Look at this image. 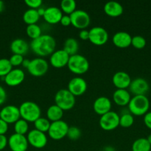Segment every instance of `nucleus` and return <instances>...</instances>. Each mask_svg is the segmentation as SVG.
<instances>
[{
    "label": "nucleus",
    "instance_id": "f257e3e1",
    "mask_svg": "<svg viewBox=\"0 0 151 151\" xmlns=\"http://www.w3.org/2000/svg\"><path fill=\"white\" fill-rule=\"evenodd\" d=\"M56 45L55 38L52 35L46 34L32 40L30 43V48L34 53L44 57L51 55L55 51Z\"/></svg>",
    "mask_w": 151,
    "mask_h": 151
},
{
    "label": "nucleus",
    "instance_id": "f03ea898",
    "mask_svg": "<svg viewBox=\"0 0 151 151\" xmlns=\"http://www.w3.org/2000/svg\"><path fill=\"white\" fill-rule=\"evenodd\" d=\"M150 108V100L146 95H135L130 99L128 109L130 114L136 116L146 114Z\"/></svg>",
    "mask_w": 151,
    "mask_h": 151
},
{
    "label": "nucleus",
    "instance_id": "7ed1b4c3",
    "mask_svg": "<svg viewBox=\"0 0 151 151\" xmlns=\"http://www.w3.org/2000/svg\"><path fill=\"white\" fill-rule=\"evenodd\" d=\"M19 112L22 119L28 122H34L41 117V109L38 104L33 101H25L19 106Z\"/></svg>",
    "mask_w": 151,
    "mask_h": 151
},
{
    "label": "nucleus",
    "instance_id": "20e7f679",
    "mask_svg": "<svg viewBox=\"0 0 151 151\" xmlns=\"http://www.w3.org/2000/svg\"><path fill=\"white\" fill-rule=\"evenodd\" d=\"M55 103L56 106L63 111L70 110L76 104V97L68 89H59L55 94Z\"/></svg>",
    "mask_w": 151,
    "mask_h": 151
},
{
    "label": "nucleus",
    "instance_id": "39448f33",
    "mask_svg": "<svg viewBox=\"0 0 151 151\" xmlns=\"http://www.w3.org/2000/svg\"><path fill=\"white\" fill-rule=\"evenodd\" d=\"M68 67L71 72L76 75H83L88 71L90 63L84 56L76 54L70 56Z\"/></svg>",
    "mask_w": 151,
    "mask_h": 151
},
{
    "label": "nucleus",
    "instance_id": "423d86ee",
    "mask_svg": "<svg viewBox=\"0 0 151 151\" xmlns=\"http://www.w3.org/2000/svg\"><path fill=\"white\" fill-rule=\"evenodd\" d=\"M119 118L120 116L116 112L110 111L101 116L99 119V125L105 131H113L119 126Z\"/></svg>",
    "mask_w": 151,
    "mask_h": 151
},
{
    "label": "nucleus",
    "instance_id": "0eeeda50",
    "mask_svg": "<svg viewBox=\"0 0 151 151\" xmlns=\"http://www.w3.org/2000/svg\"><path fill=\"white\" fill-rule=\"evenodd\" d=\"M69 125L63 120L56 121L50 124L48 131V136L54 140H60L67 137Z\"/></svg>",
    "mask_w": 151,
    "mask_h": 151
},
{
    "label": "nucleus",
    "instance_id": "6e6552de",
    "mask_svg": "<svg viewBox=\"0 0 151 151\" xmlns=\"http://www.w3.org/2000/svg\"><path fill=\"white\" fill-rule=\"evenodd\" d=\"M49 65L46 60L41 58H36L30 61L29 66L27 68L31 75L34 77H41L47 73Z\"/></svg>",
    "mask_w": 151,
    "mask_h": 151
},
{
    "label": "nucleus",
    "instance_id": "1a4fd4ad",
    "mask_svg": "<svg viewBox=\"0 0 151 151\" xmlns=\"http://www.w3.org/2000/svg\"><path fill=\"white\" fill-rule=\"evenodd\" d=\"M71 24L76 28L84 29L90 23V17L88 13L83 10H76L70 15Z\"/></svg>",
    "mask_w": 151,
    "mask_h": 151
},
{
    "label": "nucleus",
    "instance_id": "9d476101",
    "mask_svg": "<svg viewBox=\"0 0 151 151\" xmlns=\"http://www.w3.org/2000/svg\"><path fill=\"white\" fill-rule=\"evenodd\" d=\"M108 38L107 31L102 27H94L89 30V41L94 45H104L107 42Z\"/></svg>",
    "mask_w": 151,
    "mask_h": 151
},
{
    "label": "nucleus",
    "instance_id": "9b49d317",
    "mask_svg": "<svg viewBox=\"0 0 151 151\" xmlns=\"http://www.w3.org/2000/svg\"><path fill=\"white\" fill-rule=\"evenodd\" d=\"M28 143L37 149L43 148L47 143V137L44 133L36 129H33L28 132L27 136Z\"/></svg>",
    "mask_w": 151,
    "mask_h": 151
},
{
    "label": "nucleus",
    "instance_id": "f8f14e48",
    "mask_svg": "<svg viewBox=\"0 0 151 151\" xmlns=\"http://www.w3.org/2000/svg\"><path fill=\"white\" fill-rule=\"evenodd\" d=\"M19 109L13 105H8L4 106L0 111V119L4 120L7 124L15 123L20 119Z\"/></svg>",
    "mask_w": 151,
    "mask_h": 151
},
{
    "label": "nucleus",
    "instance_id": "ddd939ff",
    "mask_svg": "<svg viewBox=\"0 0 151 151\" xmlns=\"http://www.w3.org/2000/svg\"><path fill=\"white\" fill-rule=\"evenodd\" d=\"M28 145V139L25 135L13 134L8 139V146L11 151H27Z\"/></svg>",
    "mask_w": 151,
    "mask_h": 151
},
{
    "label": "nucleus",
    "instance_id": "4468645a",
    "mask_svg": "<svg viewBox=\"0 0 151 151\" xmlns=\"http://www.w3.org/2000/svg\"><path fill=\"white\" fill-rule=\"evenodd\" d=\"M68 89L75 97H78L85 93L87 89V83L85 80L80 77L72 78L68 84Z\"/></svg>",
    "mask_w": 151,
    "mask_h": 151
},
{
    "label": "nucleus",
    "instance_id": "2eb2a0df",
    "mask_svg": "<svg viewBox=\"0 0 151 151\" xmlns=\"http://www.w3.org/2000/svg\"><path fill=\"white\" fill-rule=\"evenodd\" d=\"M70 55L63 50H58L53 52L50 58V63L53 67L62 68L68 66Z\"/></svg>",
    "mask_w": 151,
    "mask_h": 151
},
{
    "label": "nucleus",
    "instance_id": "dca6fc26",
    "mask_svg": "<svg viewBox=\"0 0 151 151\" xmlns=\"http://www.w3.org/2000/svg\"><path fill=\"white\" fill-rule=\"evenodd\" d=\"M150 88L149 83L142 78H137L130 83L129 89L132 94L135 95H145Z\"/></svg>",
    "mask_w": 151,
    "mask_h": 151
},
{
    "label": "nucleus",
    "instance_id": "f3484780",
    "mask_svg": "<svg viewBox=\"0 0 151 151\" xmlns=\"http://www.w3.org/2000/svg\"><path fill=\"white\" fill-rule=\"evenodd\" d=\"M25 78V74L21 69H13L5 77L4 81L9 86H16L22 83Z\"/></svg>",
    "mask_w": 151,
    "mask_h": 151
},
{
    "label": "nucleus",
    "instance_id": "a211bd4d",
    "mask_svg": "<svg viewBox=\"0 0 151 151\" xmlns=\"http://www.w3.org/2000/svg\"><path fill=\"white\" fill-rule=\"evenodd\" d=\"M93 107V110L97 114L102 116L107 112L110 111L112 103L108 97L102 96L95 100Z\"/></svg>",
    "mask_w": 151,
    "mask_h": 151
},
{
    "label": "nucleus",
    "instance_id": "6ab92c4d",
    "mask_svg": "<svg viewBox=\"0 0 151 151\" xmlns=\"http://www.w3.org/2000/svg\"><path fill=\"white\" fill-rule=\"evenodd\" d=\"M112 81L117 88L126 89L127 88H129L132 80L128 73L124 71H118L113 75Z\"/></svg>",
    "mask_w": 151,
    "mask_h": 151
},
{
    "label": "nucleus",
    "instance_id": "aec40b11",
    "mask_svg": "<svg viewBox=\"0 0 151 151\" xmlns=\"http://www.w3.org/2000/svg\"><path fill=\"white\" fill-rule=\"evenodd\" d=\"M63 13L60 8L56 6H51L45 9L43 18L47 23L55 24L60 22Z\"/></svg>",
    "mask_w": 151,
    "mask_h": 151
},
{
    "label": "nucleus",
    "instance_id": "412c9836",
    "mask_svg": "<svg viewBox=\"0 0 151 151\" xmlns=\"http://www.w3.org/2000/svg\"><path fill=\"white\" fill-rule=\"evenodd\" d=\"M112 41L115 47L118 48H127L131 45L132 36L128 32L119 31L114 34Z\"/></svg>",
    "mask_w": 151,
    "mask_h": 151
},
{
    "label": "nucleus",
    "instance_id": "4be33fe9",
    "mask_svg": "<svg viewBox=\"0 0 151 151\" xmlns=\"http://www.w3.org/2000/svg\"><path fill=\"white\" fill-rule=\"evenodd\" d=\"M104 11L110 17H118L124 12L123 6L115 1H107L104 6Z\"/></svg>",
    "mask_w": 151,
    "mask_h": 151
},
{
    "label": "nucleus",
    "instance_id": "5701e85b",
    "mask_svg": "<svg viewBox=\"0 0 151 151\" xmlns=\"http://www.w3.org/2000/svg\"><path fill=\"white\" fill-rule=\"evenodd\" d=\"M114 103L119 106H125L130 103L131 96L127 89L117 88L113 94Z\"/></svg>",
    "mask_w": 151,
    "mask_h": 151
},
{
    "label": "nucleus",
    "instance_id": "b1692460",
    "mask_svg": "<svg viewBox=\"0 0 151 151\" xmlns=\"http://www.w3.org/2000/svg\"><path fill=\"white\" fill-rule=\"evenodd\" d=\"M10 50L13 54L24 55L29 50V46L27 41L22 38L14 39L10 44Z\"/></svg>",
    "mask_w": 151,
    "mask_h": 151
},
{
    "label": "nucleus",
    "instance_id": "393cba45",
    "mask_svg": "<svg viewBox=\"0 0 151 151\" xmlns=\"http://www.w3.org/2000/svg\"><path fill=\"white\" fill-rule=\"evenodd\" d=\"M64 111L59 106L55 105L49 106L47 110V117L49 121L56 122V121L62 120V118L63 117Z\"/></svg>",
    "mask_w": 151,
    "mask_h": 151
},
{
    "label": "nucleus",
    "instance_id": "a878e982",
    "mask_svg": "<svg viewBox=\"0 0 151 151\" xmlns=\"http://www.w3.org/2000/svg\"><path fill=\"white\" fill-rule=\"evenodd\" d=\"M78 41L74 38H68L65 40L63 45V50L69 55L70 56L77 54L78 50Z\"/></svg>",
    "mask_w": 151,
    "mask_h": 151
},
{
    "label": "nucleus",
    "instance_id": "bb28decb",
    "mask_svg": "<svg viewBox=\"0 0 151 151\" xmlns=\"http://www.w3.org/2000/svg\"><path fill=\"white\" fill-rule=\"evenodd\" d=\"M22 19L28 25L33 24H36V22L39 20L40 16L38 15L37 10L29 8L24 13Z\"/></svg>",
    "mask_w": 151,
    "mask_h": 151
},
{
    "label": "nucleus",
    "instance_id": "cd10ccee",
    "mask_svg": "<svg viewBox=\"0 0 151 151\" xmlns=\"http://www.w3.org/2000/svg\"><path fill=\"white\" fill-rule=\"evenodd\" d=\"M132 151H150L151 145L147 138H139L132 144Z\"/></svg>",
    "mask_w": 151,
    "mask_h": 151
},
{
    "label": "nucleus",
    "instance_id": "c85d7f7f",
    "mask_svg": "<svg viewBox=\"0 0 151 151\" xmlns=\"http://www.w3.org/2000/svg\"><path fill=\"white\" fill-rule=\"evenodd\" d=\"M61 10L62 13L66 15H70L76 10V2L74 0H62L60 3Z\"/></svg>",
    "mask_w": 151,
    "mask_h": 151
},
{
    "label": "nucleus",
    "instance_id": "c756f323",
    "mask_svg": "<svg viewBox=\"0 0 151 151\" xmlns=\"http://www.w3.org/2000/svg\"><path fill=\"white\" fill-rule=\"evenodd\" d=\"M29 130V125L26 120L23 119H19L14 123L15 134L25 135Z\"/></svg>",
    "mask_w": 151,
    "mask_h": 151
},
{
    "label": "nucleus",
    "instance_id": "7c9ffc66",
    "mask_svg": "<svg viewBox=\"0 0 151 151\" xmlns=\"http://www.w3.org/2000/svg\"><path fill=\"white\" fill-rule=\"evenodd\" d=\"M50 124L51 123L50 121L46 118L39 117L34 122V126H35V129L45 134L46 132H48Z\"/></svg>",
    "mask_w": 151,
    "mask_h": 151
},
{
    "label": "nucleus",
    "instance_id": "2f4dec72",
    "mask_svg": "<svg viewBox=\"0 0 151 151\" xmlns=\"http://www.w3.org/2000/svg\"><path fill=\"white\" fill-rule=\"evenodd\" d=\"M26 33L32 40L36 39L41 35V27L36 24H29L26 27Z\"/></svg>",
    "mask_w": 151,
    "mask_h": 151
},
{
    "label": "nucleus",
    "instance_id": "473e14b6",
    "mask_svg": "<svg viewBox=\"0 0 151 151\" xmlns=\"http://www.w3.org/2000/svg\"><path fill=\"white\" fill-rule=\"evenodd\" d=\"M134 123V117L129 112L121 114L119 118V125L122 128H130Z\"/></svg>",
    "mask_w": 151,
    "mask_h": 151
},
{
    "label": "nucleus",
    "instance_id": "72a5a7b5",
    "mask_svg": "<svg viewBox=\"0 0 151 151\" xmlns=\"http://www.w3.org/2000/svg\"><path fill=\"white\" fill-rule=\"evenodd\" d=\"M12 69H13V66H12L9 59H0V77L4 78Z\"/></svg>",
    "mask_w": 151,
    "mask_h": 151
},
{
    "label": "nucleus",
    "instance_id": "f704fd0d",
    "mask_svg": "<svg viewBox=\"0 0 151 151\" xmlns=\"http://www.w3.org/2000/svg\"><path fill=\"white\" fill-rule=\"evenodd\" d=\"M146 39L142 35H138L132 37L131 45H133V47L136 49H138V50L143 49L146 46Z\"/></svg>",
    "mask_w": 151,
    "mask_h": 151
},
{
    "label": "nucleus",
    "instance_id": "c9c22d12",
    "mask_svg": "<svg viewBox=\"0 0 151 151\" xmlns=\"http://www.w3.org/2000/svg\"><path fill=\"white\" fill-rule=\"evenodd\" d=\"M81 131L80 130V128H78V127L76 126H71L69 127V129H68V134H67V137L71 140H77L81 137Z\"/></svg>",
    "mask_w": 151,
    "mask_h": 151
},
{
    "label": "nucleus",
    "instance_id": "e433bc0d",
    "mask_svg": "<svg viewBox=\"0 0 151 151\" xmlns=\"http://www.w3.org/2000/svg\"><path fill=\"white\" fill-rule=\"evenodd\" d=\"M9 60H10L12 66H19L22 64L24 58L23 55H21L13 54L9 58Z\"/></svg>",
    "mask_w": 151,
    "mask_h": 151
},
{
    "label": "nucleus",
    "instance_id": "4c0bfd02",
    "mask_svg": "<svg viewBox=\"0 0 151 151\" xmlns=\"http://www.w3.org/2000/svg\"><path fill=\"white\" fill-rule=\"evenodd\" d=\"M25 4L27 6L30 7V9H38L41 7L42 4V1L41 0H25Z\"/></svg>",
    "mask_w": 151,
    "mask_h": 151
},
{
    "label": "nucleus",
    "instance_id": "58836bf2",
    "mask_svg": "<svg viewBox=\"0 0 151 151\" xmlns=\"http://www.w3.org/2000/svg\"><path fill=\"white\" fill-rule=\"evenodd\" d=\"M8 131V124L0 119V135H4Z\"/></svg>",
    "mask_w": 151,
    "mask_h": 151
},
{
    "label": "nucleus",
    "instance_id": "ea45409f",
    "mask_svg": "<svg viewBox=\"0 0 151 151\" xmlns=\"http://www.w3.org/2000/svg\"><path fill=\"white\" fill-rule=\"evenodd\" d=\"M60 23L62 26L68 27L69 25L71 24V20L70 17L69 15H63L60 20Z\"/></svg>",
    "mask_w": 151,
    "mask_h": 151
},
{
    "label": "nucleus",
    "instance_id": "a19ab883",
    "mask_svg": "<svg viewBox=\"0 0 151 151\" xmlns=\"http://www.w3.org/2000/svg\"><path fill=\"white\" fill-rule=\"evenodd\" d=\"M8 145V139L5 135H0V150H4Z\"/></svg>",
    "mask_w": 151,
    "mask_h": 151
},
{
    "label": "nucleus",
    "instance_id": "79ce46f5",
    "mask_svg": "<svg viewBox=\"0 0 151 151\" xmlns=\"http://www.w3.org/2000/svg\"><path fill=\"white\" fill-rule=\"evenodd\" d=\"M144 123L150 129H151V111H148L144 116Z\"/></svg>",
    "mask_w": 151,
    "mask_h": 151
},
{
    "label": "nucleus",
    "instance_id": "37998d69",
    "mask_svg": "<svg viewBox=\"0 0 151 151\" xmlns=\"http://www.w3.org/2000/svg\"><path fill=\"white\" fill-rule=\"evenodd\" d=\"M78 36L83 41H87L89 40V30L87 29H81L78 33Z\"/></svg>",
    "mask_w": 151,
    "mask_h": 151
},
{
    "label": "nucleus",
    "instance_id": "c03bdc74",
    "mask_svg": "<svg viewBox=\"0 0 151 151\" xmlns=\"http://www.w3.org/2000/svg\"><path fill=\"white\" fill-rule=\"evenodd\" d=\"M6 98H7V94H6L5 90L2 86H0V106L5 102Z\"/></svg>",
    "mask_w": 151,
    "mask_h": 151
},
{
    "label": "nucleus",
    "instance_id": "a18cd8bd",
    "mask_svg": "<svg viewBox=\"0 0 151 151\" xmlns=\"http://www.w3.org/2000/svg\"><path fill=\"white\" fill-rule=\"evenodd\" d=\"M37 11H38V15L40 16V17H41V16H42L43 17V16H44V11H45V9L41 7H39L38 9H37Z\"/></svg>",
    "mask_w": 151,
    "mask_h": 151
},
{
    "label": "nucleus",
    "instance_id": "49530a36",
    "mask_svg": "<svg viewBox=\"0 0 151 151\" xmlns=\"http://www.w3.org/2000/svg\"><path fill=\"white\" fill-rule=\"evenodd\" d=\"M30 61V60H28V59H24V60H23V62H22V65L24 66V67L28 68V66H29Z\"/></svg>",
    "mask_w": 151,
    "mask_h": 151
},
{
    "label": "nucleus",
    "instance_id": "de8ad7c7",
    "mask_svg": "<svg viewBox=\"0 0 151 151\" xmlns=\"http://www.w3.org/2000/svg\"><path fill=\"white\" fill-rule=\"evenodd\" d=\"M104 151H115V148L112 146H106V147H104L103 149Z\"/></svg>",
    "mask_w": 151,
    "mask_h": 151
},
{
    "label": "nucleus",
    "instance_id": "09e8293b",
    "mask_svg": "<svg viewBox=\"0 0 151 151\" xmlns=\"http://www.w3.org/2000/svg\"><path fill=\"white\" fill-rule=\"evenodd\" d=\"M4 10V3L0 0V13H2L3 10Z\"/></svg>",
    "mask_w": 151,
    "mask_h": 151
},
{
    "label": "nucleus",
    "instance_id": "8fccbe9b",
    "mask_svg": "<svg viewBox=\"0 0 151 151\" xmlns=\"http://www.w3.org/2000/svg\"><path fill=\"white\" fill-rule=\"evenodd\" d=\"M147 141L149 142V143H150V144L151 145V134H150L149 136H148V137H147Z\"/></svg>",
    "mask_w": 151,
    "mask_h": 151
},
{
    "label": "nucleus",
    "instance_id": "3c124183",
    "mask_svg": "<svg viewBox=\"0 0 151 151\" xmlns=\"http://www.w3.org/2000/svg\"><path fill=\"white\" fill-rule=\"evenodd\" d=\"M97 151H104L103 150H97Z\"/></svg>",
    "mask_w": 151,
    "mask_h": 151
},
{
    "label": "nucleus",
    "instance_id": "603ef678",
    "mask_svg": "<svg viewBox=\"0 0 151 151\" xmlns=\"http://www.w3.org/2000/svg\"><path fill=\"white\" fill-rule=\"evenodd\" d=\"M10 151H11V150H10Z\"/></svg>",
    "mask_w": 151,
    "mask_h": 151
}]
</instances>
